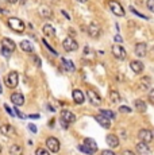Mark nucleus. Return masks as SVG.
Here are the masks:
<instances>
[{
    "label": "nucleus",
    "mask_w": 154,
    "mask_h": 155,
    "mask_svg": "<svg viewBox=\"0 0 154 155\" xmlns=\"http://www.w3.org/2000/svg\"><path fill=\"white\" fill-rule=\"evenodd\" d=\"M8 26L11 30H14L15 32H19V34H22L23 31L26 30V24L18 18H9L8 19Z\"/></svg>",
    "instance_id": "nucleus-1"
},
{
    "label": "nucleus",
    "mask_w": 154,
    "mask_h": 155,
    "mask_svg": "<svg viewBox=\"0 0 154 155\" xmlns=\"http://www.w3.org/2000/svg\"><path fill=\"white\" fill-rule=\"evenodd\" d=\"M76 121L75 113H72L71 111H62L61 112V123L64 125V128H68V125Z\"/></svg>",
    "instance_id": "nucleus-2"
},
{
    "label": "nucleus",
    "mask_w": 154,
    "mask_h": 155,
    "mask_svg": "<svg viewBox=\"0 0 154 155\" xmlns=\"http://www.w3.org/2000/svg\"><path fill=\"white\" fill-rule=\"evenodd\" d=\"M46 147H47L49 151H52V152H58L60 148H61V144H60V140H58L57 137L50 136L46 139Z\"/></svg>",
    "instance_id": "nucleus-3"
},
{
    "label": "nucleus",
    "mask_w": 154,
    "mask_h": 155,
    "mask_svg": "<svg viewBox=\"0 0 154 155\" xmlns=\"http://www.w3.org/2000/svg\"><path fill=\"white\" fill-rule=\"evenodd\" d=\"M108 7L116 16H124V9L116 0H108Z\"/></svg>",
    "instance_id": "nucleus-4"
},
{
    "label": "nucleus",
    "mask_w": 154,
    "mask_h": 155,
    "mask_svg": "<svg viewBox=\"0 0 154 155\" xmlns=\"http://www.w3.org/2000/svg\"><path fill=\"white\" fill-rule=\"evenodd\" d=\"M19 82V75L16 71H9L8 75L5 77V85L8 86V88H16V85Z\"/></svg>",
    "instance_id": "nucleus-5"
},
{
    "label": "nucleus",
    "mask_w": 154,
    "mask_h": 155,
    "mask_svg": "<svg viewBox=\"0 0 154 155\" xmlns=\"http://www.w3.org/2000/svg\"><path fill=\"white\" fill-rule=\"evenodd\" d=\"M62 46H64L65 51H69V53H71V51H76V50L79 49V44H77V42H76L73 38H71V36H68V38L64 39Z\"/></svg>",
    "instance_id": "nucleus-6"
},
{
    "label": "nucleus",
    "mask_w": 154,
    "mask_h": 155,
    "mask_svg": "<svg viewBox=\"0 0 154 155\" xmlns=\"http://www.w3.org/2000/svg\"><path fill=\"white\" fill-rule=\"evenodd\" d=\"M87 96H88L89 101H91V104H92V105H95V106L101 105V102H103V98H101L100 94H97L95 90L89 89L88 92H87Z\"/></svg>",
    "instance_id": "nucleus-7"
},
{
    "label": "nucleus",
    "mask_w": 154,
    "mask_h": 155,
    "mask_svg": "<svg viewBox=\"0 0 154 155\" xmlns=\"http://www.w3.org/2000/svg\"><path fill=\"white\" fill-rule=\"evenodd\" d=\"M138 137L141 139L142 142H145V143H150L151 140H153V133H151V131L150 129H141L139 132H138Z\"/></svg>",
    "instance_id": "nucleus-8"
},
{
    "label": "nucleus",
    "mask_w": 154,
    "mask_h": 155,
    "mask_svg": "<svg viewBox=\"0 0 154 155\" xmlns=\"http://www.w3.org/2000/svg\"><path fill=\"white\" fill-rule=\"evenodd\" d=\"M100 32H101V28L97 23L93 22L88 26V34L92 36V38H99V36H100Z\"/></svg>",
    "instance_id": "nucleus-9"
},
{
    "label": "nucleus",
    "mask_w": 154,
    "mask_h": 155,
    "mask_svg": "<svg viewBox=\"0 0 154 155\" xmlns=\"http://www.w3.org/2000/svg\"><path fill=\"white\" fill-rule=\"evenodd\" d=\"M1 47L4 50H7L8 53H12L16 49V44L14 43V40H11L9 38H3L1 39Z\"/></svg>",
    "instance_id": "nucleus-10"
},
{
    "label": "nucleus",
    "mask_w": 154,
    "mask_h": 155,
    "mask_svg": "<svg viewBox=\"0 0 154 155\" xmlns=\"http://www.w3.org/2000/svg\"><path fill=\"white\" fill-rule=\"evenodd\" d=\"M112 54H114L116 58H119V59H123V58H126V55H127L124 47H122L120 44H114V46H112Z\"/></svg>",
    "instance_id": "nucleus-11"
},
{
    "label": "nucleus",
    "mask_w": 154,
    "mask_h": 155,
    "mask_svg": "<svg viewBox=\"0 0 154 155\" xmlns=\"http://www.w3.org/2000/svg\"><path fill=\"white\" fill-rule=\"evenodd\" d=\"M0 133H3L4 136H15L16 135V131L12 125H9V124H3L1 127H0Z\"/></svg>",
    "instance_id": "nucleus-12"
},
{
    "label": "nucleus",
    "mask_w": 154,
    "mask_h": 155,
    "mask_svg": "<svg viewBox=\"0 0 154 155\" xmlns=\"http://www.w3.org/2000/svg\"><path fill=\"white\" fill-rule=\"evenodd\" d=\"M95 117V120H96L97 123L100 124L103 128H111V121H110V119H107L106 116H103V115H95L93 116Z\"/></svg>",
    "instance_id": "nucleus-13"
},
{
    "label": "nucleus",
    "mask_w": 154,
    "mask_h": 155,
    "mask_svg": "<svg viewBox=\"0 0 154 155\" xmlns=\"http://www.w3.org/2000/svg\"><path fill=\"white\" fill-rule=\"evenodd\" d=\"M130 67H131V70L134 71V73H136V74H139V73H142L143 71V63H142L141 61H138V59H134V61L130 62Z\"/></svg>",
    "instance_id": "nucleus-14"
},
{
    "label": "nucleus",
    "mask_w": 154,
    "mask_h": 155,
    "mask_svg": "<svg viewBox=\"0 0 154 155\" xmlns=\"http://www.w3.org/2000/svg\"><path fill=\"white\" fill-rule=\"evenodd\" d=\"M11 101L14 102L15 106H20L24 104V97H23L22 93H12L11 94Z\"/></svg>",
    "instance_id": "nucleus-15"
},
{
    "label": "nucleus",
    "mask_w": 154,
    "mask_h": 155,
    "mask_svg": "<svg viewBox=\"0 0 154 155\" xmlns=\"http://www.w3.org/2000/svg\"><path fill=\"white\" fill-rule=\"evenodd\" d=\"M146 53H147V46L143 42H139V43L135 44V54L138 57H145Z\"/></svg>",
    "instance_id": "nucleus-16"
},
{
    "label": "nucleus",
    "mask_w": 154,
    "mask_h": 155,
    "mask_svg": "<svg viewBox=\"0 0 154 155\" xmlns=\"http://www.w3.org/2000/svg\"><path fill=\"white\" fill-rule=\"evenodd\" d=\"M106 142H107V144H108L111 148H116V147L119 146V139H118V136H116V135H114V133L107 135Z\"/></svg>",
    "instance_id": "nucleus-17"
},
{
    "label": "nucleus",
    "mask_w": 154,
    "mask_h": 155,
    "mask_svg": "<svg viewBox=\"0 0 154 155\" xmlns=\"http://www.w3.org/2000/svg\"><path fill=\"white\" fill-rule=\"evenodd\" d=\"M73 101L76 104H83L85 101V96H84V93L80 89H75L73 90Z\"/></svg>",
    "instance_id": "nucleus-18"
},
{
    "label": "nucleus",
    "mask_w": 154,
    "mask_h": 155,
    "mask_svg": "<svg viewBox=\"0 0 154 155\" xmlns=\"http://www.w3.org/2000/svg\"><path fill=\"white\" fill-rule=\"evenodd\" d=\"M135 148H136V152L141 154V155H147L150 152L149 146H147V143H145V142L138 143V144L135 146Z\"/></svg>",
    "instance_id": "nucleus-19"
},
{
    "label": "nucleus",
    "mask_w": 154,
    "mask_h": 155,
    "mask_svg": "<svg viewBox=\"0 0 154 155\" xmlns=\"http://www.w3.org/2000/svg\"><path fill=\"white\" fill-rule=\"evenodd\" d=\"M150 85H151V78H150V77H142L141 80H139V88H141L142 90L149 89Z\"/></svg>",
    "instance_id": "nucleus-20"
},
{
    "label": "nucleus",
    "mask_w": 154,
    "mask_h": 155,
    "mask_svg": "<svg viewBox=\"0 0 154 155\" xmlns=\"http://www.w3.org/2000/svg\"><path fill=\"white\" fill-rule=\"evenodd\" d=\"M20 49H22L24 53H33V51H34V47H33V44L30 43V40H22V42H20Z\"/></svg>",
    "instance_id": "nucleus-21"
},
{
    "label": "nucleus",
    "mask_w": 154,
    "mask_h": 155,
    "mask_svg": "<svg viewBox=\"0 0 154 155\" xmlns=\"http://www.w3.org/2000/svg\"><path fill=\"white\" fill-rule=\"evenodd\" d=\"M84 144L88 147V148H91L93 152H96V151H97V144H96V142H95L93 139H91V137H85V139H84Z\"/></svg>",
    "instance_id": "nucleus-22"
},
{
    "label": "nucleus",
    "mask_w": 154,
    "mask_h": 155,
    "mask_svg": "<svg viewBox=\"0 0 154 155\" xmlns=\"http://www.w3.org/2000/svg\"><path fill=\"white\" fill-rule=\"evenodd\" d=\"M9 155H23V148L19 144H12L9 147Z\"/></svg>",
    "instance_id": "nucleus-23"
},
{
    "label": "nucleus",
    "mask_w": 154,
    "mask_h": 155,
    "mask_svg": "<svg viewBox=\"0 0 154 155\" xmlns=\"http://www.w3.org/2000/svg\"><path fill=\"white\" fill-rule=\"evenodd\" d=\"M134 105H135V109L138 112H141V113L146 112V102L145 101H142V100H135V101H134Z\"/></svg>",
    "instance_id": "nucleus-24"
},
{
    "label": "nucleus",
    "mask_w": 154,
    "mask_h": 155,
    "mask_svg": "<svg viewBox=\"0 0 154 155\" xmlns=\"http://www.w3.org/2000/svg\"><path fill=\"white\" fill-rule=\"evenodd\" d=\"M43 34L46 36H49V38H53L54 35H56V31H54V28L50 24H45L43 26Z\"/></svg>",
    "instance_id": "nucleus-25"
},
{
    "label": "nucleus",
    "mask_w": 154,
    "mask_h": 155,
    "mask_svg": "<svg viewBox=\"0 0 154 155\" xmlns=\"http://www.w3.org/2000/svg\"><path fill=\"white\" fill-rule=\"evenodd\" d=\"M41 13H42V16L46 19L52 18V9L47 8L46 5H42V7H41Z\"/></svg>",
    "instance_id": "nucleus-26"
},
{
    "label": "nucleus",
    "mask_w": 154,
    "mask_h": 155,
    "mask_svg": "<svg viewBox=\"0 0 154 155\" xmlns=\"http://www.w3.org/2000/svg\"><path fill=\"white\" fill-rule=\"evenodd\" d=\"M100 115L106 116L107 119H115V112L110 109H100Z\"/></svg>",
    "instance_id": "nucleus-27"
},
{
    "label": "nucleus",
    "mask_w": 154,
    "mask_h": 155,
    "mask_svg": "<svg viewBox=\"0 0 154 155\" xmlns=\"http://www.w3.org/2000/svg\"><path fill=\"white\" fill-rule=\"evenodd\" d=\"M62 65H64V66L66 67V70L75 71V66H73L72 61H68V59H64V58H62Z\"/></svg>",
    "instance_id": "nucleus-28"
},
{
    "label": "nucleus",
    "mask_w": 154,
    "mask_h": 155,
    "mask_svg": "<svg viewBox=\"0 0 154 155\" xmlns=\"http://www.w3.org/2000/svg\"><path fill=\"white\" fill-rule=\"evenodd\" d=\"M110 98L112 102H119L120 101V94H119L116 90H112V92L110 93Z\"/></svg>",
    "instance_id": "nucleus-29"
},
{
    "label": "nucleus",
    "mask_w": 154,
    "mask_h": 155,
    "mask_svg": "<svg viewBox=\"0 0 154 155\" xmlns=\"http://www.w3.org/2000/svg\"><path fill=\"white\" fill-rule=\"evenodd\" d=\"M79 150L81 151V152H84V154H88V155H92V154H95L91 148H88V147L85 146V144H80L79 146Z\"/></svg>",
    "instance_id": "nucleus-30"
},
{
    "label": "nucleus",
    "mask_w": 154,
    "mask_h": 155,
    "mask_svg": "<svg viewBox=\"0 0 154 155\" xmlns=\"http://www.w3.org/2000/svg\"><path fill=\"white\" fill-rule=\"evenodd\" d=\"M119 112H120V113H130V112H131V108L122 105V106H119Z\"/></svg>",
    "instance_id": "nucleus-31"
},
{
    "label": "nucleus",
    "mask_w": 154,
    "mask_h": 155,
    "mask_svg": "<svg viewBox=\"0 0 154 155\" xmlns=\"http://www.w3.org/2000/svg\"><path fill=\"white\" fill-rule=\"evenodd\" d=\"M35 155H50V152L47 150H45V148H38L35 151Z\"/></svg>",
    "instance_id": "nucleus-32"
},
{
    "label": "nucleus",
    "mask_w": 154,
    "mask_h": 155,
    "mask_svg": "<svg viewBox=\"0 0 154 155\" xmlns=\"http://www.w3.org/2000/svg\"><path fill=\"white\" fill-rule=\"evenodd\" d=\"M146 5H147V8H149L151 12H154V0H147V1H146Z\"/></svg>",
    "instance_id": "nucleus-33"
},
{
    "label": "nucleus",
    "mask_w": 154,
    "mask_h": 155,
    "mask_svg": "<svg viewBox=\"0 0 154 155\" xmlns=\"http://www.w3.org/2000/svg\"><path fill=\"white\" fill-rule=\"evenodd\" d=\"M147 97H149V101L151 102V104H154V89H151V90L149 92Z\"/></svg>",
    "instance_id": "nucleus-34"
},
{
    "label": "nucleus",
    "mask_w": 154,
    "mask_h": 155,
    "mask_svg": "<svg viewBox=\"0 0 154 155\" xmlns=\"http://www.w3.org/2000/svg\"><path fill=\"white\" fill-rule=\"evenodd\" d=\"M130 8H131V12H134L135 15H138V16H141L142 19H149L147 16H145V15H142V13H139L138 11H135V8H134V7H130Z\"/></svg>",
    "instance_id": "nucleus-35"
},
{
    "label": "nucleus",
    "mask_w": 154,
    "mask_h": 155,
    "mask_svg": "<svg viewBox=\"0 0 154 155\" xmlns=\"http://www.w3.org/2000/svg\"><path fill=\"white\" fill-rule=\"evenodd\" d=\"M43 43H45V46H46V47H47V49H49V50H50V51H52V53L54 54V55H57V51H56V50H54L53 47H52V46H49V43H47V42H46V40H45V39H43Z\"/></svg>",
    "instance_id": "nucleus-36"
},
{
    "label": "nucleus",
    "mask_w": 154,
    "mask_h": 155,
    "mask_svg": "<svg viewBox=\"0 0 154 155\" xmlns=\"http://www.w3.org/2000/svg\"><path fill=\"white\" fill-rule=\"evenodd\" d=\"M15 113H16V115H18V117H20V119H24V117H26V116L23 115V113H22L20 111H19V109L16 108V106H15Z\"/></svg>",
    "instance_id": "nucleus-37"
},
{
    "label": "nucleus",
    "mask_w": 154,
    "mask_h": 155,
    "mask_svg": "<svg viewBox=\"0 0 154 155\" xmlns=\"http://www.w3.org/2000/svg\"><path fill=\"white\" fill-rule=\"evenodd\" d=\"M28 129H30L33 133H35L37 132V127L34 125V124H28Z\"/></svg>",
    "instance_id": "nucleus-38"
},
{
    "label": "nucleus",
    "mask_w": 154,
    "mask_h": 155,
    "mask_svg": "<svg viewBox=\"0 0 154 155\" xmlns=\"http://www.w3.org/2000/svg\"><path fill=\"white\" fill-rule=\"evenodd\" d=\"M4 109H5L7 112H8V115H9V116H14V112L11 111V108H9V106L7 105V104H4Z\"/></svg>",
    "instance_id": "nucleus-39"
},
{
    "label": "nucleus",
    "mask_w": 154,
    "mask_h": 155,
    "mask_svg": "<svg viewBox=\"0 0 154 155\" xmlns=\"http://www.w3.org/2000/svg\"><path fill=\"white\" fill-rule=\"evenodd\" d=\"M101 155H115L114 151H111V150H104L103 152H101Z\"/></svg>",
    "instance_id": "nucleus-40"
},
{
    "label": "nucleus",
    "mask_w": 154,
    "mask_h": 155,
    "mask_svg": "<svg viewBox=\"0 0 154 155\" xmlns=\"http://www.w3.org/2000/svg\"><path fill=\"white\" fill-rule=\"evenodd\" d=\"M114 40H115V42H118V43H122V42H123V39H122V36H120V35H115Z\"/></svg>",
    "instance_id": "nucleus-41"
},
{
    "label": "nucleus",
    "mask_w": 154,
    "mask_h": 155,
    "mask_svg": "<svg viewBox=\"0 0 154 155\" xmlns=\"http://www.w3.org/2000/svg\"><path fill=\"white\" fill-rule=\"evenodd\" d=\"M122 155H135V154H134L132 151H130V150H126V151H123V152H122Z\"/></svg>",
    "instance_id": "nucleus-42"
},
{
    "label": "nucleus",
    "mask_w": 154,
    "mask_h": 155,
    "mask_svg": "<svg viewBox=\"0 0 154 155\" xmlns=\"http://www.w3.org/2000/svg\"><path fill=\"white\" fill-rule=\"evenodd\" d=\"M28 117H30V119H39L41 116H39V115H37V113H34V115H30Z\"/></svg>",
    "instance_id": "nucleus-43"
},
{
    "label": "nucleus",
    "mask_w": 154,
    "mask_h": 155,
    "mask_svg": "<svg viewBox=\"0 0 154 155\" xmlns=\"http://www.w3.org/2000/svg\"><path fill=\"white\" fill-rule=\"evenodd\" d=\"M34 59H35V63H37V65H38V66H41V59H39V58L35 57Z\"/></svg>",
    "instance_id": "nucleus-44"
},
{
    "label": "nucleus",
    "mask_w": 154,
    "mask_h": 155,
    "mask_svg": "<svg viewBox=\"0 0 154 155\" xmlns=\"http://www.w3.org/2000/svg\"><path fill=\"white\" fill-rule=\"evenodd\" d=\"M62 15H64V16H65L66 19H71V16H69V15H68V13H66L65 11H62Z\"/></svg>",
    "instance_id": "nucleus-45"
},
{
    "label": "nucleus",
    "mask_w": 154,
    "mask_h": 155,
    "mask_svg": "<svg viewBox=\"0 0 154 155\" xmlns=\"http://www.w3.org/2000/svg\"><path fill=\"white\" fill-rule=\"evenodd\" d=\"M5 1H8V3H11V4H14V3H16L18 0H5Z\"/></svg>",
    "instance_id": "nucleus-46"
},
{
    "label": "nucleus",
    "mask_w": 154,
    "mask_h": 155,
    "mask_svg": "<svg viewBox=\"0 0 154 155\" xmlns=\"http://www.w3.org/2000/svg\"><path fill=\"white\" fill-rule=\"evenodd\" d=\"M69 34H72V35H75V31H73V28H69Z\"/></svg>",
    "instance_id": "nucleus-47"
},
{
    "label": "nucleus",
    "mask_w": 154,
    "mask_h": 155,
    "mask_svg": "<svg viewBox=\"0 0 154 155\" xmlns=\"http://www.w3.org/2000/svg\"><path fill=\"white\" fill-rule=\"evenodd\" d=\"M77 1H80V3H85V1H88V0H77Z\"/></svg>",
    "instance_id": "nucleus-48"
},
{
    "label": "nucleus",
    "mask_w": 154,
    "mask_h": 155,
    "mask_svg": "<svg viewBox=\"0 0 154 155\" xmlns=\"http://www.w3.org/2000/svg\"><path fill=\"white\" fill-rule=\"evenodd\" d=\"M22 3H26V0H22Z\"/></svg>",
    "instance_id": "nucleus-49"
},
{
    "label": "nucleus",
    "mask_w": 154,
    "mask_h": 155,
    "mask_svg": "<svg viewBox=\"0 0 154 155\" xmlns=\"http://www.w3.org/2000/svg\"><path fill=\"white\" fill-rule=\"evenodd\" d=\"M0 93H1V85H0Z\"/></svg>",
    "instance_id": "nucleus-50"
},
{
    "label": "nucleus",
    "mask_w": 154,
    "mask_h": 155,
    "mask_svg": "<svg viewBox=\"0 0 154 155\" xmlns=\"http://www.w3.org/2000/svg\"><path fill=\"white\" fill-rule=\"evenodd\" d=\"M0 152H1V146H0Z\"/></svg>",
    "instance_id": "nucleus-51"
}]
</instances>
